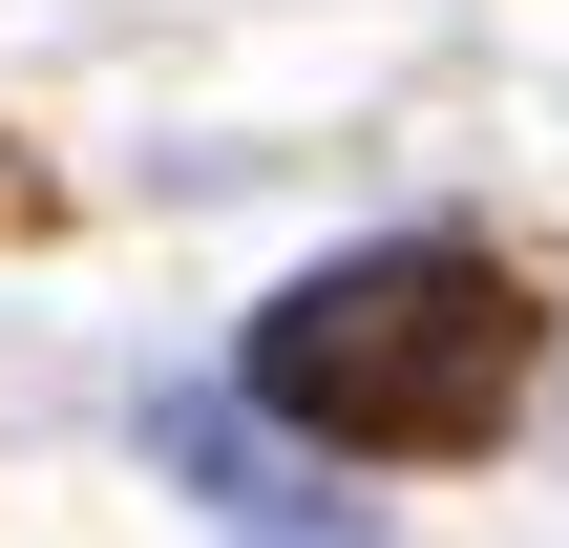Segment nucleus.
I'll use <instances>...</instances> for the list:
<instances>
[{"label":"nucleus","mask_w":569,"mask_h":548,"mask_svg":"<svg viewBox=\"0 0 569 548\" xmlns=\"http://www.w3.org/2000/svg\"><path fill=\"white\" fill-rule=\"evenodd\" d=\"M528 275L465 253V232H380V253H317L253 338H232V401H274L317 465H465L528 422Z\"/></svg>","instance_id":"obj_1"},{"label":"nucleus","mask_w":569,"mask_h":548,"mask_svg":"<svg viewBox=\"0 0 569 548\" xmlns=\"http://www.w3.org/2000/svg\"><path fill=\"white\" fill-rule=\"evenodd\" d=\"M169 486H190L211 528H359V486H338L274 401H169Z\"/></svg>","instance_id":"obj_2"},{"label":"nucleus","mask_w":569,"mask_h":548,"mask_svg":"<svg viewBox=\"0 0 569 548\" xmlns=\"http://www.w3.org/2000/svg\"><path fill=\"white\" fill-rule=\"evenodd\" d=\"M0 211H21V169H0Z\"/></svg>","instance_id":"obj_3"}]
</instances>
